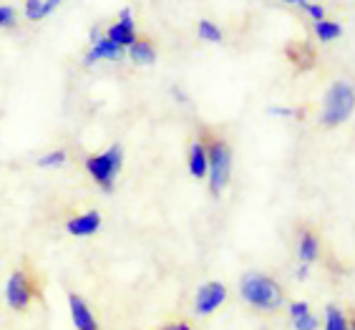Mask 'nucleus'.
Wrapping results in <instances>:
<instances>
[{
	"mask_svg": "<svg viewBox=\"0 0 355 330\" xmlns=\"http://www.w3.org/2000/svg\"><path fill=\"white\" fill-rule=\"evenodd\" d=\"M239 295L245 303H250L257 310H267L272 313L282 305L285 295H282V288L272 277L262 275V272H247L239 282Z\"/></svg>",
	"mask_w": 355,
	"mask_h": 330,
	"instance_id": "nucleus-1",
	"label": "nucleus"
},
{
	"mask_svg": "<svg viewBox=\"0 0 355 330\" xmlns=\"http://www.w3.org/2000/svg\"><path fill=\"white\" fill-rule=\"evenodd\" d=\"M123 166V149L121 144L109 146L106 152L101 154H91L86 159V172L94 179L96 184L101 186L103 192H114V184H116V177Z\"/></svg>",
	"mask_w": 355,
	"mask_h": 330,
	"instance_id": "nucleus-2",
	"label": "nucleus"
},
{
	"mask_svg": "<svg viewBox=\"0 0 355 330\" xmlns=\"http://www.w3.org/2000/svg\"><path fill=\"white\" fill-rule=\"evenodd\" d=\"M355 109V89L350 83H333V89L325 96V111H322V124L338 126L353 114Z\"/></svg>",
	"mask_w": 355,
	"mask_h": 330,
	"instance_id": "nucleus-3",
	"label": "nucleus"
},
{
	"mask_svg": "<svg viewBox=\"0 0 355 330\" xmlns=\"http://www.w3.org/2000/svg\"><path fill=\"white\" fill-rule=\"evenodd\" d=\"M207 177H209V189L219 194L230 184L232 177V149L225 141H214L207 149Z\"/></svg>",
	"mask_w": 355,
	"mask_h": 330,
	"instance_id": "nucleus-4",
	"label": "nucleus"
},
{
	"mask_svg": "<svg viewBox=\"0 0 355 330\" xmlns=\"http://www.w3.org/2000/svg\"><path fill=\"white\" fill-rule=\"evenodd\" d=\"M35 293H38V288H35V282L28 270H15L13 275L8 277L6 303L10 310H26L28 305L33 303Z\"/></svg>",
	"mask_w": 355,
	"mask_h": 330,
	"instance_id": "nucleus-5",
	"label": "nucleus"
},
{
	"mask_svg": "<svg viewBox=\"0 0 355 330\" xmlns=\"http://www.w3.org/2000/svg\"><path fill=\"white\" fill-rule=\"evenodd\" d=\"M106 38L119 43L121 49H129V46L137 43V23H134L131 8H123L121 13H119V21L106 28Z\"/></svg>",
	"mask_w": 355,
	"mask_h": 330,
	"instance_id": "nucleus-6",
	"label": "nucleus"
},
{
	"mask_svg": "<svg viewBox=\"0 0 355 330\" xmlns=\"http://www.w3.org/2000/svg\"><path fill=\"white\" fill-rule=\"evenodd\" d=\"M227 300V288L222 282H207L197 290V297H194V310L197 315H209L219 305Z\"/></svg>",
	"mask_w": 355,
	"mask_h": 330,
	"instance_id": "nucleus-7",
	"label": "nucleus"
},
{
	"mask_svg": "<svg viewBox=\"0 0 355 330\" xmlns=\"http://www.w3.org/2000/svg\"><path fill=\"white\" fill-rule=\"evenodd\" d=\"M126 49H121L119 43L109 41L106 35H101L96 43H91V51L83 55V66H94L98 61H121Z\"/></svg>",
	"mask_w": 355,
	"mask_h": 330,
	"instance_id": "nucleus-8",
	"label": "nucleus"
},
{
	"mask_svg": "<svg viewBox=\"0 0 355 330\" xmlns=\"http://www.w3.org/2000/svg\"><path fill=\"white\" fill-rule=\"evenodd\" d=\"M69 313H71V320H73L76 330H98L94 310L89 308V303H86L78 293H69Z\"/></svg>",
	"mask_w": 355,
	"mask_h": 330,
	"instance_id": "nucleus-9",
	"label": "nucleus"
},
{
	"mask_svg": "<svg viewBox=\"0 0 355 330\" xmlns=\"http://www.w3.org/2000/svg\"><path fill=\"white\" fill-rule=\"evenodd\" d=\"M101 229V214L96 212V209H89V212L83 214H76L66 222V232L71 237H91Z\"/></svg>",
	"mask_w": 355,
	"mask_h": 330,
	"instance_id": "nucleus-10",
	"label": "nucleus"
},
{
	"mask_svg": "<svg viewBox=\"0 0 355 330\" xmlns=\"http://www.w3.org/2000/svg\"><path fill=\"white\" fill-rule=\"evenodd\" d=\"M189 172L197 179L207 177V146L202 141H194L189 149Z\"/></svg>",
	"mask_w": 355,
	"mask_h": 330,
	"instance_id": "nucleus-11",
	"label": "nucleus"
},
{
	"mask_svg": "<svg viewBox=\"0 0 355 330\" xmlns=\"http://www.w3.org/2000/svg\"><path fill=\"white\" fill-rule=\"evenodd\" d=\"M126 51H129V58L137 66H151V63L157 61V51H154V46L149 41H137Z\"/></svg>",
	"mask_w": 355,
	"mask_h": 330,
	"instance_id": "nucleus-12",
	"label": "nucleus"
},
{
	"mask_svg": "<svg viewBox=\"0 0 355 330\" xmlns=\"http://www.w3.org/2000/svg\"><path fill=\"white\" fill-rule=\"evenodd\" d=\"M300 260H302V265H310V262L318 257V240H315V234H310V232H305L300 237Z\"/></svg>",
	"mask_w": 355,
	"mask_h": 330,
	"instance_id": "nucleus-13",
	"label": "nucleus"
},
{
	"mask_svg": "<svg viewBox=\"0 0 355 330\" xmlns=\"http://www.w3.org/2000/svg\"><path fill=\"white\" fill-rule=\"evenodd\" d=\"M315 33H318V38H320L322 43H328V41H335V38H340L343 28H340V23L320 21L318 26H315Z\"/></svg>",
	"mask_w": 355,
	"mask_h": 330,
	"instance_id": "nucleus-14",
	"label": "nucleus"
},
{
	"mask_svg": "<svg viewBox=\"0 0 355 330\" xmlns=\"http://www.w3.org/2000/svg\"><path fill=\"white\" fill-rule=\"evenodd\" d=\"M66 159H69L66 149H51V152L38 159V166H43V169H55V166H61Z\"/></svg>",
	"mask_w": 355,
	"mask_h": 330,
	"instance_id": "nucleus-15",
	"label": "nucleus"
},
{
	"mask_svg": "<svg viewBox=\"0 0 355 330\" xmlns=\"http://www.w3.org/2000/svg\"><path fill=\"white\" fill-rule=\"evenodd\" d=\"M199 38L207 43H219L222 41V31L212 21H199Z\"/></svg>",
	"mask_w": 355,
	"mask_h": 330,
	"instance_id": "nucleus-16",
	"label": "nucleus"
},
{
	"mask_svg": "<svg viewBox=\"0 0 355 330\" xmlns=\"http://www.w3.org/2000/svg\"><path fill=\"white\" fill-rule=\"evenodd\" d=\"M325 330H350L348 320L343 318L338 308H328V313H325Z\"/></svg>",
	"mask_w": 355,
	"mask_h": 330,
	"instance_id": "nucleus-17",
	"label": "nucleus"
},
{
	"mask_svg": "<svg viewBox=\"0 0 355 330\" xmlns=\"http://www.w3.org/2000/svg\"><path fill=\"white\" fill-rule=\"evenodd\" d=\"M26 18L33 23L46 18V13H43V0H26Z\"/></svg>",
	"mask_w": 355,
	"mask_h": 330,
	"instance_id": "nucleus-18",
	"label": "nucleus"
},
{
	"mask_svg": "<svg viewBox=\"0 0 355 330\" xmlns=\"http://www.w3.org/2000/svg\"><path fill=\"white\" fill-rule=\"evenodd\" d=\"M295 330H318V318L313 313H305V315L295 318Z\"/></svg>",
	"mask_w": 355,
	"mask_h": 330,
	"instance_id": "nucleus-19",
	"label": "nucleus"
},
{
	"mask_svg": "<svg viewBox=\"0 0 355 330\" xmlns=\"http://www.w3.org/2000/svg\"><path fill=\"white\" fill-rule=\"evenodd\" d=\"M15 23V8L0 6V28H10Z\"/></svg>",
	"mask_w": 355,
	"mask_h": 330,
	"instance_id": "nucleus-20",
	"label": "nucleus"
},
{
	"mask_svg": "<svg viewBox=\"0 0 355 330\" xmlns=\"http://www.w3.org/2000/svg\"><path fill=\"white\" fill-rule=\"evenodd\" d=\"M305 313H310L308 303H293V305H290V315H293V320H295V318L305 315Z\"/></svg>",
	"mask_w": 355,
	"mask_h": 330,
	"instance_id": "nucleus-21",
	"label": "nucleus"
},
{
	"mask_svg": "<svg viewBox=\"0 0 355 330\" xmlns=\"http://www.w3.org/2000/svg\"><path fill=\"white\" fill-rule=\"evenodd\" d=\"M305 10H308V13L313 15V18H315L318 23L325 21V10H322L320 6H315V3H310V6H305Z\"/></svg>",
	"mask_w": 355,
	"mask_h": 330,
	"instance_id": "nucleus-22",
	"label": "nucleus"
},
{
	"mask_svg": "<svg viewBox=\"0 0 355 330\" xmlns=\"http://www.w3.org/2000/svg\"><path fill=\"white\" fill-rule=\"evenodd\" d=\"M272 116H295L293 109H282V106H272V109H267Z\"/></svg>",
	"mask_w": 355,
	"mask_h": 330,
	"instance_id": "nucleus-23",
	"label": "nucleus"
},
{
	"mask_svg": "<svg viewBox=\"0 0 355 330\" xmlns=\"http://www.w3.org/2000/svg\"><path fill=\"white\" fill-rule=\"evenodd\" d=\"M61 3H63V0H43V13L51 15L55 10V8L61 6Z\"/></svg>",
	"mask_w": 355,
	"mask_h": 330,
	"instance_id": "nucleus-24",
	"label": "nucleus"
},
{
	"mask_svg": "<svg viewBox=\"0 0 355 330\" xmlns=\"http://www.w3.org/2000/svg\"><path fill=\"white\" fill-rule=\"evenodd\" d=\"M98 38H101V33H98V26H96L94 31H91V43H96Z\"/></svg>",
	"mask_w": 355,
	"mask_h": 330,
	"instance_id": "nucleus-25",
	"label": "nucleus"
},
{
	"mask_svg": "<svg viewBox=\"0 0 355 330\" xmlns=\"http://www.w3.org/2000/svg\"><path fill=\"white\" fill-rule=\"evenodd\" d=\"M285 3H300V6H308V0H285Z\"/></svg>",
	"mask_w": 355,
	"mask_h": 330,
	"instance_id": "nucleus-26",
	"label": "nucleus"
},
{
	"mask_svg": "<svg viewBox=\"0 0 355 330\" xmlns=\"http://www.w3.org/2000/svg\"><path fill=\"white\" fill-rule=\"evenodd\" d=\"M162 330H179V323H174V325H166V328H162Z\"/></svg>",
	"mask_w": 355,
	"mask_h": 330,
	"instance_id": "nucleus-27",
	"label": "nucleus"
},
{
	"mask_svg": "<svg viewBox=\"0 0 355 330\" xmlns=\"http://www.w3.org/2000/svg\"><path fill=\"white\" fill-rule=\"evenodd\" d=\"M179 330H191V328L187 323H179Z\"/></svg>",
	"mask_w": 355,
	"mask_h": 330,
	"instance_id": "nucleus-28",
	"label": "nucleus"
},
{
	"mask_svg": "<svg viewBox=\"0 0 355 330\" xmlns=\"http://www.w3.org/2000/svg\"><path fill=\"white\" fill-rule=\"evenodd\" d=\"M348 328H350V330H355V320H353V323H350V325H348Z\"/></svg>",
	"mask_w": 355,
	"mask_h": 330,
	"instance_id": "nucleus-29",
	"label": "nucleus"
}]
</instances>
